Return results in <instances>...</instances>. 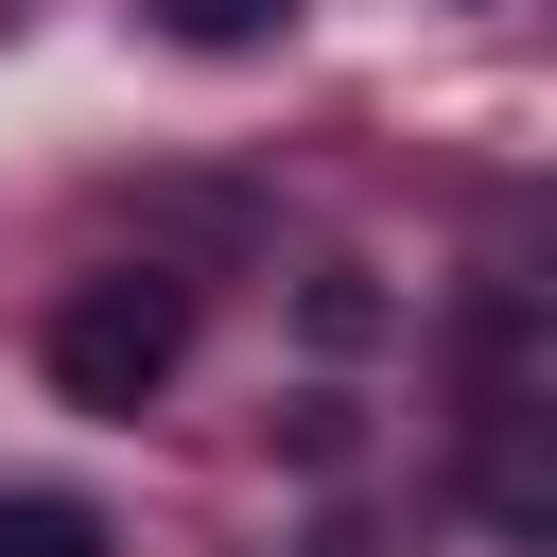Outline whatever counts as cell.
Instances as JSON below:
<instances>
[{
	"instance_id": "6da1fadb",
	"label": "cell",
	"mask_w": 557,
	"mask_h": 557,
	"mask_svg": "<svg viewBox=\"0 0 557 557\" xmlns=\"http://www.w3.org/2000/svg\"><path fill=\"white\" fill-rule=\"evenodd\" d=\"M174 348H191V278H174V261H104V278L52 296V383H70L87 418H139V400L174 383Z\"/></svg>"
},
{
	"instance_id": "7a4b0ae2",
	"label": "cell",
	"mask_w": 557,
	"mask_h": 557,
	"mask_svg": "<svg viewBox=\"0 0 557 557\" xmlns=\"http://www.w3.org/2000/svg\"><path fill=\"white\" fill-rule=\"evenodd\" d=\"M0 557H104V522L52 505V487H0Z\"/></svg>"
},
{
	"instance_id": "3957f363",
	"label": "cell",
	"mask_w": 557,
	"mask_h": 557,
	"mask_svg": "<svg viewBox=\"0 0 557 557\" xmlns=\"http://www.w3.org/2000/svg\"><path fill=\"white\" fill-rule=\"evenodd\" d=\"M296 0H157V35H191V52H261Z\"/></svg>"
}]
</instances>
